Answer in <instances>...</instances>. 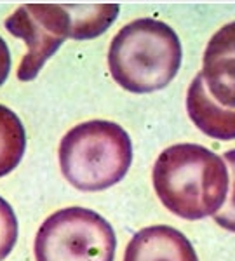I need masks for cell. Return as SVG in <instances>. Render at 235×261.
Segmentation results:
<instances>
[{
  "mask_svg": "<svg viewBox=\"0 0 235 261\" xmlns=\"http://www.w3.org/2000/svg\"><path fill=\"white\" fill-rule=\"evenodd\" d=\"M200 75L207 94L223 108L235 110V21L211 37Z\"/></svg>",
  "mask_w": 235,
  "mask_h": 261,
  "instance_id": "8992f818",
  "label": "cell"
},
{
  "mask_svg": "<svg viewBox=\"0 0 235 261\" xmlns=\"http://www.w3.org/2000/svg\"><path fill=\"white\" fill-rule=\"evenodd\" d=\"M27 148V134L19 117L0 105V178L18 167Z\"/></svg>",
  "mask_w": 235,
  "mask_h": 261,
  "instance_id": "9c48e42d",
  "label": "cell"
},
{
  "mask_svg": "<svg viewBox=\"0 0 235 261\" xmlns=\"http://www.w3.org/2000/svg\"><path fill=\"white\" fill-rule=\"evenodd\" d=\"M187 110L192 122L204 134L223 141L235 140V110L223 108L207 94L200 73L188 87Z\"/></svg>",
  "mask_w": 235,
  "mask_h": 261,
  "instance_id": "ba28073f",
  "label": "cell"
},
{
  "mask_svg": "<svg viewBox=\"0 0 235 261\" xmlns=\"http://www.w3.org/2000/svg\"><path fill=\"white\" fill-rule=\"evenodd\" d=\"M124 261H199L192 242L179 230L153 225L140 230L125 247Z\"/></svg>",
  "mask_w": 235,
  "mask_h": 261,
  "instance_id": "52a82bcc",
  "label": "cell"
},
{
  "mask_svg": "<svg viewBox=\"0 0 235 261\" xmlns=\"http://www.w3.org/2000/svg\"><path fill=\"white\" fill-rule=\"evenodd\" d=\"M18 241V218L9 202L0 197V258L9 256Z\"/></svg>",
  "mask_w": 235,
  "mask_h": 261,
  "instance_id": "30bf717a",
  "label": "cell"
},
{
  "mask_svg": "<svg viewBox=\"0 0 235 261\" xmlns=\"http://www.w3.org/2000/svg\"><path fill=\"white\" fill-rule=\"evenodd\" d=\"M6 28L27 42L18 79L30 82L39 75L44 63L60 49L65 39H73V18L70 6L24 4L6 19Z\"/></svg>",
  "mask_w": 235,
  "mask_h": 261,
  "instance_id": "5b68a950",
  "label": "cell"
},
{
  "mask_svg": "<svg viewBox=\"0 0 235 261\" xmlns=\"http://www.w3.org/2000/svg\"><path fill=\"white\" fill-rule=\"evenodd\" d=\"M117 239L112 225L86 207L53 213L35 237L37 261H113Z\"/></svg>",
  "mask_w": 235,
  "mask_h": 261,
  "instance_id": "277c9868",
  "label": "cell"
},
{
  "mask_svg": "<svg viewBox=\"0 0 235 261\" xmlns=\"http://www.w3.org/2000/svg\"><path fill=\"white\" fill-rule=\"evenodd\" d=\"M181 65V42L169 24L159 19H134L113 37L108 68L125 91L153 92L164 89Z\"/></svg>",
  "mask_w": 235,
  "mask_h": 261,
  "instance_id": "7a4b0ae2",
  "label": "cell"
},
{
  "mask_svg": "<svg viewBox=\"0 0 235 261\" xmlns=\"http://www.w3.org/2000/svg\"><path fill=\"white\" fill-rule=\"evenodd\" d=\"M9 71H11V53L6 40L0 37V86L7 81Z\"/></svg>",
  "mask_w": 235,
  "mask_h": 261,
  "instance_id": "7c38bea8",
  "label": "cell"
},
{
  "mask_svg": "<svg viewBox=\"0 0 235 261\" xmlns=\"http://www.w3.org/2000/svg\"><path fill=\"white\" fill-rule=\"evenodd\" d=\"M225 161L228 164L230 172H232V190H230V195L226 197L223 207H221L213 218H215L216 225H220L221 228L235 233V148L226 151Z\"/></svg>",
  "mask_w": 235,
  "mask_h": 261,
  "instance_id": "8fae6325",
  "label": "cell"
},
{
  "mask_svg": "<svg viewBox=\"0 0 235 261\" xmlns=\"http://www.w3.org/2000/svg\"><path fill=\"white\" fill-rule=\"evenodd\" d=\"M153 188L164 207L183 220H202L223 207L228 197V167L202 145L179 143L157 157Z\"/></svg>",
  "mask_w": 235,
  "mask_h": 261,
  "instance_id": "6da1fadb",
  "label": "cell"
},
{
  "mask_svg": "<svg viewBox=\"0 0 235 261\" xmlns=\"http://www.w3.org/2000/svg\"><path fill=\"white\" fill-rule=\"evenodd\" d=\"M58 155L63 176L72 187L99 192L125 176L133 162V143L115 122L89 120L63 136Z\"/></svg>",
  "mask_w": 235,
  "mask_h": 261,
  "instance_id": "3957f363",
  "label": "cell"
}]
</instances>
